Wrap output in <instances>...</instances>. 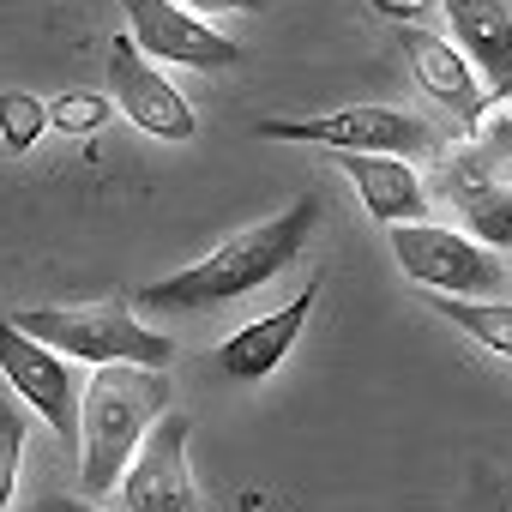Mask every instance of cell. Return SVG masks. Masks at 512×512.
<instances>
[{
    "label": "cell",
    "mask_w": 512,
    "mask_h": 512,
    "mask_svg": "<svg viewBox=\"0 0 512 512\" xmlns=\"http://www.w3.org/2000/svg\"><path fill=\"white\" fill-rule=\"evenodd\" d=\"M446 13V37L464 49L488 97H512V7L506 0H434Z\"/></svg>",
    "instance_id": "cell-13"
},
{
    "label": "cell",
    "mask_w": 512,
    "mask_h": 512,
    "mask_svg": "<svg viewBox=\"0 0 512 512\" xmlns=\"http://www.w3.org/2000/svg\"><path fill=\"white\" fill-rule=\"evenodd\" d=\"M127 7V37L169 67H193V73H229L241 61V43H229L211 19L187 13L181 0H121Z\"/></svg>",
    "instance_id": "cell-9"
},
{
    "label": "cell",
    "mask_w": 512,
    "mask_h": 512,
    "mask_svg": "<svg viewBox=\"0 0 512 512\" xmlns=\"http://www.w3.org/2000/svg\"><path fill=\"white\" fill-rule=\"evenodd\" d=\"M320 278L296 296V302H284L278 314H260V320H247L241 332H229L217 350H211V368L223 374V380H235V386H260V380H272L278 368H284V356L296 350V338H302V326H308V314H314V302H320Z\"/></svg>",
    "instance_id": "cell-10"
},
{
    "label": "cell",
    "mask_w": 512,
    "mask_h": 512,
    "mask_svg": "<svg viewBox=\"0 0 512 512\" xmlns=\"http://www.w3.org/2000/svg\"><path fill=\"white\" fill-rule=\"evenodd\" d=\"M398 49H404V61H410V79L422 85V97H434L452 121L470 127V121L488 109V85L476 79V67L464 61V49H458L452 37L428 31V25H404Z\"/></svg>",
    "instance_id": "cell-11"
},
{
    "label": "cell",
    "mask_w": 512,
    "mask_h": 512,
    "mask_svg": "<svg viewBox=\"0 0 512 512\" xmlns=\"http://www.w3.org/2000/svg\"><path fill=\"white\" fill-rule=\"evenodd\" d=\"M260 139L278 145H320V151H392V157H428L440 145V133L392 103H350L332 115H296V121H253Z\"/></svg>",
    "instance_id": "cell-5"
},
{
    "label": "cell",
    "mask_w": 512,
    "mask_h": 512,
    "mask_svg": "<svg viewBox=\"0 0 512 512\" xmlns=\"http://www.w3.org/2000/svg\"><path fill=\"white\" fill-rule=\"evenodd\" d=\"M169 410V380L163 368H139V362H103L85 386L79 404V482L85 500L115 494L121 470L133 464L139 440L151 434V422Z\"/></svg>",
    "instance_id": "cell-2"
},
{
    "label": "cell",
    "mask_w": 512,
    "mask_h": 512,
    "mask_svg": "<svg viewBox=\"0 0 512 512\" xmlns=\"http://www.w3.org/2000/svg\"><path fill=\"white\" fill-rule=\"evenodd\" d=\"M374 13H386V19H398V25H422V13L434 7V0H368Z\"/></svg>",
    "instance_id": "cell-22"
},
{
    "label": "cell",
    "mask_w": 512,
    "mask_h": 512,
    "mask_svg": "<svg viewBox=\"0 0 512 512\" xmlns=\"http://www.w3.org/2000/svg\"><path fill=\"white\" fill-rule=\"evenodd\" d=\"M25 434H31L25 410H19L13 398H0V512H7V506H13V494H19V458H25Z\"/></svg>",
    "instance_id": "cell-19"
},
{
    "label": "cell",
    "mask_w": 512,
    "mask_h": 512,
    "mask_svg": "<svg viewBox=\"0 0 512 512\" xmlns=\"http://www.w3.org/2000/svg\"><path fill=\"white\" fill-rule=\"evenodd\" d=\"M25 338L49 344L67 362L103 368V362H139V368H169L175 338L151 332L127 302H67V308H19L7 314Z\"/></svg>",
    "instance_id": "cell-3"
},
{
    "label": "cell",
    "mask_w": 512,
    "mask_h": 512,
    "mask_svg": "<svg viewBox=\"0 0 512 512\" xmlns=\"http://www.w3.org/2000/svg\"><path fill=\"white\" fill-rule=\"evenodd\" d=\"M109 115H115V103H109V97H97V91H61V97L49 103V127H55V133H67V139L97 133Z\"/></svg>",
    "instance_id": "cell-18"
},
{
    "label": "cell",
    "mask_w": 512,
    "mask_h": 512,
    "mask_svg": "<svg viewBox=\"0 0 512 512\" xmlns=\"http://www.w3.org/2000/svg\"><path fill=\"white\" fill-rule=\"evenodd\" d=\"M446 199H452V211H458L470 241H482L494 253H512V181L500 169H488L476 151L458 157L446 169Z\"/></svg>",
    "instance_id": "cell-14"
},
{
    "label": "cell",
    "mask_w": 512,
    "mask_h": 512,
    "mask_svg": "<svg viewBox=\"0 0 512 512\" xmlns=\"http://www.w3.org/2000/svg\"><path fill=\"white\" fill-rule=\"evenodd\" d=\"M25 512H103L97 500H79V494H31Z\"/></svg>",
    "instance_id": "cell-20"
},
{
    "label": "cell",
    "mask_w": 512,
    "mask_h": 512,
    "mask_svg": "<svg viewBox=\"0 0 512 512\" xmlns=\"http://www.w3.org/2000/svg\"><path fill=\"white\" fill-rule=\"evenodd\" d=\"M187 434H193L187 410H163L151 422L133 464L115 482L121 512H193L199 506V488H193V470H187Z\"/></svg>",
    "instance_id": "cell-7"
},
{
    "label": "cell",
    "mask_w": 512,
    "mask_h": 512,
    "mask_svg": "<svg viewBox=\"0 0 512 512\" xmlns=\"http://www.w3.org/2000/svg\"><path fill=\"white\" fill-rule=\"evenodd\" d=\"M470 139H476V157L512 181V97H488V109L470 121Z\"/></svg>",
    "instance_id": "cell-17"
},
{
    "label": "cell",
    "mask_w": 512,
    "mask_h": 512,
    "mask_svg": "<svg viewBox=\"0 0 512 512\" xmlns=\"http://www.w3.org/2000/svg\"><path fill=\"white\" fill-rule=\"evenodd\" d=\"M422 296L470 344H482L488 356H506L512 362V302H500V296H434V290H422Z\"/></svg>",
    "instance_id": "cell-15"
},
{
    "label": "cell",
    "mask_w": 512,
    "mask_h": 512,
    "mask_svg": "<svg viewBox=\"0 0 512 512\" xmlns=\"http://www.w3.org/2000/svg\"><path fill=\"white\" fill-rule=\"evenodd\" d=\"M320 211H326L320 193H302L278 217H260V223L235 229L229 241H217L205 260H193V266H181L157 284H139L127 308L133 314H205V308H223V302L266 290L272 278H284L308 253V241L320 229Z\"/></svg>",
    "instance_id": "cell-1"
},
{
    "label": "cell",
    "mask_w": 512,
    "mask_h": 512,
    "mask_svg": "<svg viewBox=\"0 0 512 512\" xmlns=\"http://www.w3.org/2000/svg\"><path fill=\"white\" fill-rule=\"evenodd\" d=\"M109 103H115L139 133H151V139H163V145H187V139L199 133L193 103L157 73V61H151L127 31L109 43Z\"/></svg>",
    "instance_id": "cell-8"
},
{
    "label": "cell",
    "mask_w": 512,
    "mask_h": 512,
    "mask_svg": "<svg viewBox=\"0 0 512 512\" xmlns=\"http://www.w3.org/2000/svg\"><path fill=\"white\" fill-rule=\"evenodd\" d=\"M0 380L19 392V404H31L55 428V440L67 452H79V404H85V386L73 380V362L55 356L49 344L25 338L7 314H0Z\"/></svg>",
    "instance_id": "cell-6"
},
{
    "label": "cell",
    "mask_w": 512,
    "mask_h": 512,
    "mask_svg": "<svg viewBox=\"0 0 512 512\" xmlns=\"http://www.w3.org/2000/svg\"><path fill=\"white\" fill-rule=\"evenodd\" d=\"M181 7L199 19H217V13H266V0H181Z\"/></svg>",
    "instance_id": "cell-21"
},
{
    "label": "cell",
    "mask_w": 512,
    "mask_h": 512,
    "mask_svg": "<svg viewBox=\"0 0 512 512\" xmlns=\"http://www.w3.org/2000/svg\"><path fill=\"white\" fill-rule=\"evenodd\" d=\"M494 512H512V482H506V488L494 494Z\"/></svg>",
    "instance_id": "cell-23"
},
{
    "label": "cell",
    "mask_w": 512,
    "mask_h": 512,
    "mask_svg": "<svg viewBox=\"0 0 512 512\" xmlns=\"http://www.w3.org/2000/svg\"><path fill=\"white\" fill-rule=\"evenodd\" d=\"M392 260L416 290H434V296H500L512 284L494 247L470 241L452 223H428V217L392 223Z\"/></svg>",
    "instance_id": "cell-4"
},
{
    "label": "cell",
    "mask_w": 512,
    "mask_h": 512,
    "mask_svg": "<svg viewBox=\"0 0 512 512\" xmlns=\"http://www.w3.org/2000/svg\"><path fill=\"white\" fill-rule=\"evenodd\" d=\"M43 127H49V103L37 91H19V85L0 91V151L7 157H25L43 139Z\"/></svg>",
    "instance_id": "cell-16"
},
{
    "label": "cell",
    "mask_w": 512,
    "mask_h": 512,
    "mask_svg": "<svg viewBox=\"0 0 512 512\" xmlns=\"http://www.w3.org/2000/svg\"><path fill=\"white\" fill-rule=\"evenodd\" d=\"M326 157L344 169V181L356 187V199L374 223L392 229V223H422L428 217V187H422L410 157H392V151H326Z\"/></svg>",
    "instance_id": "cell-12"
}]
</instances>
